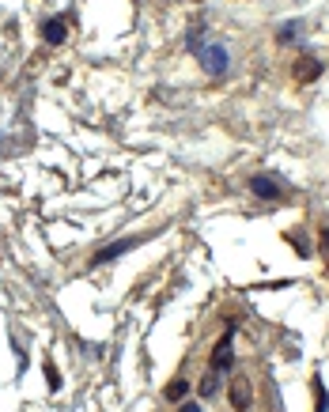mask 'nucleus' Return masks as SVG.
Returning <instances> with one entry per match:
<instances>
[{"label":"nucleus","mask_w":329,"mask_h":412,"mask_svg":"<svg viewBox=\"0 0 329 412\" xmlns=\"http://www.w3.org/2000/svg\"><path fill=\"white\" fill-rule=\"evenodd\" d=\"M227 401H231V409L235 412H250L254 409V386H250V378H243V375H235L227 382Z\"/></svg>","instance_id":"1"},{"label":"nucleus","mask_w":329,"mask_h":412,"mask_svg":"<svg viewBox=\"0 0 329 412\" xmlns=\"http://www.w3.org/2000/svg\"><path fill=\"white\" fill-rule=\"evenodd\" d=\"M231 341H235V329H227V333L220 337V344H216V352H212V367H208V371H216V375H227V371L235 367V352H231Z\"/></svg>","instance_id":"2"},{"label":"nucleus","mask_w":329,"mask_h":412,"mask_svg":"<svg viewBox=\"0 0 329 412\" xmlns=\"http://www.w3.org/2000/svg\"><path fill=\"white\" fill-rule=\"evenodd\" d=\"M42 38L50 46H61L68 38V19H61V15H53V19H46V27H42Z\"/></svg>","instance_id":"3"},{"label":"nucleus","mask_w":329,"mask_h":412,"mask_svg":"<svg viewBox=\"0 0 329 412\" xmlns=\"http://www.w3.org/2000/svg\"><path fill=\"white\" fill-rule=\"evenodd\" d=\"M194 393V386H189V378H171V382L163 386V397L171 401V405H182V401Z\"/></svg>","instance_id":"4"},{"label":"nucleus","mask_w":329,"mask_h":412,"mask_svg":"<svg viewBox=\"0 0 329 412\" xmlns=\"http://www.w3.org/2000/svg\"><path fill=\"white\" fill-rule=\"evenodd\" d=\"M200 64H205L212 76H220V72L227 68V53H223L220 46H208V50H200Z\"/></svg>","instance_id":"5"},{"label":"nucleus","mask_w":329,"mask_h":412,"mask_svg":"<svg viewBox=\"0 0 329 412\" xmlns=\"http://www.w3.org/2000/svg\"><path fill=\"white\" fill-rule=\"evenodd\" d=\"M220 386H223V375H216V371H205V378L197 382V397H200V401H212L216 393H220Z\"/></svg>","instance_id":"6"},{"label":"nucleus","mask_w":329,"mask_h":412,"mask_svg":"<svg viewBox=\"0 0 329 412\" xmlns=\"http://www.w3.org/2000/svg\"><path fill=\"white\" fill-rule=\"evenodd\" d=\"M250 189H254V197H261V200H272V197H280L276 182H269V178H254V182H250Z\"/></svg>","instance_id":"7"},{"label":"nucleus","mask_w":329,"mask_h":412,"mask_svg":"<svg viewBox=\"0 0 329 412\" xmlns=\"http://www.w3.org/2000/svg\"><path fill=\"white\" fill-rule=\"evenodd\" d=\"M318 72H322V64H318V61H299V64H295V76H299V79H314Z\"/></svg>","instance_id":"8"},{"label":"nucleus","mask_w":329,"mask_h":412,"mask_svg":"<svg viewBox=\"0 0 329 412\" xmlns=\"http://www.w3.org/2000/svg\"><path fill=\"white\" fill-rule=\"evenodd\" d=\"M292 246H295V254H303V257H310V254H314V246L307 242V235H292Z\"/></svg>","instance_id":"9"},{"label":"nucleus","mask_w":329,"mask_h":412,"mask_svg":"<svg viewBox=\"0 0 329 412\" xmlns=\"http://www.w3.org/2000/svg\"><path fill=\"white\" fill-rule=\"evenodd\" d=\"M122 250H129V242H118V246H110V250H102L99 257H95V265H102V261H110V257H118Z\"/></svg>","instance_id":"10"},{"label":"nucleus","mask_w":329,"mask_h":412,"mask_svg":"<svg viewBox=\"0 0 329 412\" xmlns=\"http://www.w3.org/2000/svg\"><path fill=\"white\" fill-rule=\"evenodd\" d=\"M178 412H205V405H200V401H182V405H178Z\"/></svg>","instance_id":"11"},{"label":"nucleus","mask_w":329,"mask_h":412,"mask_svg":"<svg viewBox=\"0 0 329 412\" xmlns=\"http://www.w3.org/2000/svg\"><path fill=\"white\" fill-rule=\"evenodd\" d=\"M322 254H326V265H329V231H322Z\"/></svg>","instance_id":"12"}]
</instances>
